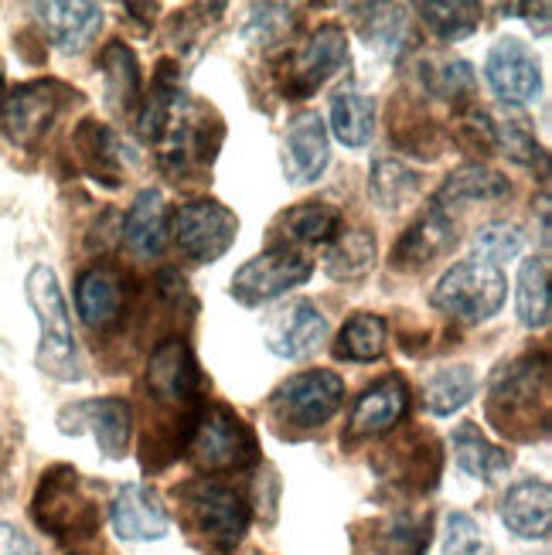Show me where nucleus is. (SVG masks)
<instances>
[{
    "instance_id": "25",
    "label": "nucleus",
    "mask_w": 552,
    "mask_h": 555,
    "mask_svg": "<svg viewBox=\"0 0 552 555\" xmlns=\"http://www.w3.org/2000/svg\"><path fill=\"white\" fill-rule=\"evenodd\" d=\"M76 307L86 327L110 331L124 318V276L113 267H89L76 283Z\"/></svg>"
},
{
    "instance_id": "33",
    "label": "nucleus",
    "mask_w": 552,
    "mask_h": 555,
    "mask_svg": "<svg viewBox=\"0 0 552 555\" xmlns=\"http://www.w3.org/2000/svg\"><path fill=\"white\" fill-rule=\"evenodd\" d=\"M420 86L434 100L461 106L467 103V95H474V68L453 55H426L420 65Z\"/></svg>"
},
{
    "instance_id": "39",
    "label": "nucleus",
    "mask_w": 552,
    "mask_h": 555,
    "mask_svg": "<svg viewBox=\"0 0 552 555\" xmlns=\"http://www.w3.org/2000/svg\"><path fill=\"white\" fill-rule=\"evenodd\" d=\"M420 175L396 157H378L369 175V191L382 208H402L420 195Z\"/></svg>"
},
{
    "instance_id": "5",
    "label": "nucleus",
    "mask_w": 552,
    "mask_h": 555,
    "mask_svg": "<svg viewBox=\"0 0 552 555\" xmlns=\"http://www.w3.org/2000/svg\"><path fill=\"white\" fill-rule=\"evenodd\" d=\"M505 297L509 280L501 273V267H491L485 259H464L440 276L434 294H429V304L453 321L482 324L495 318Z\"/></svg>"
},
{
    "instance_id": "11",
    "label": "nucleus",
    "mask_w": 552,
    "mask_h": 555,
    "mask_svg": "<svg viewBox=\"0 0 552 555\" xmlns=\"http://www.w3.org/2000/svg\"><path fill=\"white\" fill-rule=\"evenodd\" d=\"M314 273V262L297 249H267L253 256L232 276V297L243 307H259L283 297L286 289L304 286Z\"/></svg>"
},
{
    "instance_id": "2",
    "label": "nucleus",
    "mask_w": 552,
    "mask_h": 555,
    "mask_svg": "<svg viewBox=\"0 0 552 555\" xmlns=\"http://www.w3.org/2000/svg\"><path fill=\"white\" fill-rule=\"evenodd\" d=\"M28 304L38 318L41 341H38V369L59 382H79L82 378V354L72 334L68 307L62 297L59 276L48 267H35L28 273Z\"/></svg>"
},
{
    "instance_id": "41",
    "label": "nucleus",
    "mask_w": 552,
    "mask_h": 555,
    "mask_svg": "<svg viewBox=\"0 0 552 555\" xmlns=\"http://www.w3.org/2000/svg\"><path fill=\"white\" fill-rule=\"evenodd\" d=\"M495 151H501L522 167L539 164L542 175H545V151L539 147V140L529 133V127H525L522 119H498L495 124Z\"/></svg>"
},
{
    "instance_id": "47",
    "label": "nucleus",
    "mask_w": 552,
    "mask_h": 555,
    "mask_svg": "<svg viewBox=\"0 0 552 555\" xmlns=\"http://www.w3.org/2000/svg\"><path fill=\"white\" fill-rule=\"evenodd\" d=\"M154 289H157V297L164 304H171V307H178L188 297V283H184V276L178 270H161L157 280H154Z\"/></svg>"
},
{
    "instance_id": "31",
    "label": "nucleus",
    "mask_w": 552,
    "mask_h": 555,
    "mask_svg": "<svg viewBox=\"0 0 552 555\" xmlns=\"http://www.w3.org/2000/svg\"><path fill=\"white\" fill-rule=\"evenodd\" d=\"M375 130V100L362 89L345 86L331 100V133L338 137L345 147H365Z\"/></svg>"
},
{
    "instance_id": "46",
    "label": "nucleus",
    "mask_w": 552,
    "mask_h": 555,
    "mask_svg": "<svg viewBox=\"0 0 552 555\" xmlns=\"http://www.w3.org/2000/svg\"><path fill=\"white\" fill-rule=\"evenodd\" d=\"M453 140L467 151L491 154L495 151V119L485 109H464L453 124Z\"/></svg>"
},
{
    "instance_id": "45",
    "label": "nucleus",
    "mask_w": 552,
    "mask_h": 555,
    "mask_svg": "<svg viewBox=\"0 0 552 555\" xmlns=\"http://www.w3.org/2000/svg\"><path fill=\"white\" fill-rule=\"evenodd\" d=\"M444 555H491L488 542L482 539V528L467 512H453L447 518Z\"/></svg>"
},
{
    "instance_id": "49",
    "label": "nucleus",
    "mask_w": 552,
    "mask_h": 555,
    "mask_svg": "<svg viewBox=\"0 0 552 555\" xmlns=\"http://www.w3.org/2000/svg\"><path fill=\"white\" fill-rule=\"evenodd\" d=\"M0 106H4V68H0Z\"/></svg>"
},
{
    "instance_id": "21",
    "label": "nucleus",
    "mask_w": 552,
    "mask_h": 555,
    "mask_svg": "<svg viewBox=\"0 0 552 555\" xmlns=\"http://www.w3.org/2000/svg\"><path fill=\"white\" fill-rule=\"evenodd\" d=\"M410 409V385L402 375H386L372 382L369 389L358 396L351 413V437H378L389 433Z\"/></svg>"
},
{
    "instance_id": "37",
    "label": "nucleus",
    "mask_w": 552,
    "mask_h": 555,
    "mask_svg": "<svg viewBox=\"0 0 552 555\" xmlns=\"http://www.w3.org/2000/svg\"><path fill=\"white\" fill-rule=\"evenodd\" d=\"M362 38L369 48H375V52L386 59L402 55L406 48L416 41L413 28H410V14H406V8H396V4L369 8V17L362 21Z\"/></svg>"
},
{
    "instance_id": "13",
    "label": "nucleus",
    "mask_w": 552,
    "mask_h": 555,
    "mask_svg": "<svg viewBox=\"0 0 552 555\" xmlns=\"http://www.w3.org/2000/svg\"><path fill=\"white\" fill-rule=\"evenodd\" d=\"M147 389L164 405H178L184 413L198 409L202 372H198L195 351L188 348L184 337H164V341L151 351Z\"/></svg>"
},
{
    "instance_id": "14",
    "label": "nucleus",
    "mask_w": 552,
    "mask_h": 555,
    "mask_svg": "<svg viewBox=\"0 0 552 555\" xmlns=\"http://www.w3.org/2000/svg\"><path fill=\"white\" fill-rule=\"evenodd\" d=\"M485 76L498 100H505V103H529L542 89V72H539L536 52L522 38H512V35L498 38L488 48Z\"/></svg>"
},
{
    "instance_id": "19",
    "label": "nucleus",
    "mask_w": 552,
    "mask_h": 555,
    "mask_svg": "<svg viewBox=\"0 0 552 555\" xmlns=\"http://www.w3.org/2000/svg\"><path fill=\"white\" fill-rule=\"evenodd\" d=\"M113 532L127 542H154L164 539L167 528H171V518H167V508L161 504L157 491L147 485H127L113 501Z\"/></svg>"
},
{
    "instance_id": "38",
    "label": "nucleus",
    "mask_w": 552,
    "mask_h": 555,
    "mask_svg": "<svg viewBox=\"0 0 552 555\" xmlns=\"http://www.w3.org/2000/svg\"><path fill=\"white\" fill-rule=\"evenodd\" d=\"M474 396V372L467 365H447L423 378V405L434 416H453Z\"/></svg>"
},
{
    "instance_id": "6",
    "label": "nucleus",
    "mask_w": 552,
    "mask_h": 555,
    "mask_svg": "<svg viewBox=\"0 0 552 555\" xmlns=\"http://www.w3.org/2000/svg\"><path fill=\"white\" fill-rule=\"evenodd\" d=\"M181 501L191 515V525L219 548V552H232L239 542L246 539L249 521H253V508L249 501L239 494L235 488L222 485V480H191L181 491Z\"/></svg>"
},
{
    "instance_id": "4",
    "label": "nucleus",
    "mask_w": 552,
    "mask_h": 555,
    "mask_svg": "<svg viewBox=\"0 0 552 555\" xmlns=\"http://www.w3.org/2000/svg\"><path fill=\"white\" fill-rule=\"evenodd\" d=\"M191 461L205 470H246L259 464V443L253 426L229 405H202L188 437Z\"/></svg>"
},
{
    "instance_id": "43",
    "label": "nucleus",
    "mask_w": 552,
    "mask_h": 555,
    "mask_svg": "<svg viewBox=\"0 0 552 555\" xmlns=\"http://www.w3.org/2000/svg\"><path fill=\"white\" fill-rule=\"evenodd\" d=\"M474 246H477V253H482L485 262H491V267H501V262H509V259H515L522 253L525 235L518 232V225L488 222L485 229H477Z\"/></svg>"
},
{
    "instance_id": "16",
    "label": "nucleus",
    "mask_w": 552,
    "mask_h": 555,
    "mask_svg": "<svg viewBox=\"0 0 552 555\" xmlns=\"http://www.w3.org/2000/svg\"><path fill=\"white\" fill-rule=\"evenodd\" d=\"M328 337V321L324 313L310 300H291L277 307L267 324H262V341L277 358L297 361L307 358Z\"/></svg>"
},
{
    "instance_id": "9",
    "label": "nucleus",
    "mask_w": 552,
    "mask_h": 555,
    "mask_svg": "<svg viewBox=\"0 0 552 555\" xmlns=\"http://www.w3.org/2000/svg\"><path fill=\"white\" fill-rule=\"evenodd\" d=\"M345 402V378L328 369H310L297 372L270 399L273 416L280 423H291L297 429H318L324 426Z\"/></svg>"
},
{
    "instance_id": "8",
    "label": "nucleus",
    "mask_w": 552,
    "mask_h": 555,
    "mask_svg": "<svg viewBox=\"0 0 552 555\" xmlns=\"http://www.w3.org/2000/svg\"><path fill=\"white\" fill-rule=\"evenodd\" d=\"M167 232L175 235V243L184 259L191 262H219L239 235V219L235 211L226 208L215 198H198V202H184Z\"/></svg>"
},
{
    "instance_id": "22",
    "label": "nucleus",
    "mask_w": 552,
    "mask_h": 555,
    "mask_svg": "<svg viewBox=\"0 0 552 555\" xmlns=\"http://www.w3.org/2000/svg\"><path fill=\"white\" fill-rule=\"evenodd\" d=\"M501 521L509 525V532L518 539H549L552 528V488L549 480L525 477L509 488L501 498Z\"/></svg>"
},
{
    "instance_id": "50",
    "label": "nucleus",
    "mask_w": 552,
    "mask_h": 555,
    "mask_svg": "<svg viewBox=\"0 0 552 555\" xmlns=\"http://www.w3.org/2000/svg\"><path fill=\"white\" fill-rule=\"evenodd\" d=\"M491 555H495V552H491Z\"/></svg>"
},
{
    "instance_id": "48",
    "label": "nucleus",
    "mask_w": 552,
    "mask_h": 555,
    "mask_svg": "<svg viewBox=\"0 0 552 555\" xmlns=\"http://www.w3.org/2000/svg\"><path fill=\"white\" fill-rule=\"evenodd\" d=\"M0 555H41L38 545L14 525H0Z\"/></svg>"
},
{
    "instance_id": "20",
    "label": "nucleus",
    "mask_w": 552,
    "mask_h": 555,
    "mask_svg": "<svg viewBox=\"0 0 552 555\" xmlns=\"http://www.w3.org/2000/svg\"><path fill=\"white\" fill-rule=\"evenodd\" d=\"M184 103L188 100H184V89H181V68L164 59L154 68V82H151L147 95L140 100V119H137L140 140L157 147L178 119V113L184 109Z\"/></svg>"
},
{
    "instance_id": "3",
    "label": "nucleus",
    "mask_w": 552,
    "mask_h": 555,
    "mask_svg": "<svg viewBox=\"0 0 552 555\" xmlns=\"http://www.w3.org/2000/svg\"><path fill=\"white\" fill-rule=\"evenodd\" d=\"M31 521L59 542L89 539L100 528V508L82 491L76 467H48L31 498Z\"/></svg>"
},
{
    "instance_id": "29",
    "label": "nucleus",
    "mask_w": 552,
    "mask_h": 555,
    "mask_svg": "<svg viewBox=\"0 0 552 555\" xmlns=\"http://www.w3.org/2000/svg\"><path fill=\"white\" fill-rule=\"evenodd\" d=\"M100 72L106 82V106L127 116L140 103V65L127 41H110L100 52Z\"/></svg>"
},
{
    "instance_id": "35",
    "label": "nucleus",
    "mask_w": 552,
    "mask_h": 555,
    "mask_svg": "<svg viewBox=\"0 0 552 555\" xmlns=\"http://www.w3.org/2000/svg\"><path fill=\"white\" fill-rule=\"evenodd\" d=\"M396 453V464H399V485L413 488V491H434L437 488V477L444 467V456L440 447L434 440V433H413L410 440H402Z\"/></svg>"
},
{
    "instance_id": "23",
    "label": "nucleus",
    "mask_w": 552,
    "mask_h": 555,
    "mask_svg": "<svg viewBox=\"0 0 552 555\" xmlns=\"http://www.w3.org/2000/svg\"><path fill=\"white\" fill-rule=\"evenodd\" d=\"M342 229V211L328 202H304L297 208H286L277 215L270 229L273 249H294V246H318L331 243Z\"/></svg>"
},
{
    "instance_id": "44",
    "label": "nucleus",
    "mask_w": 552,
    "mask_h": 555,
    "mask_svg": "<svg viewBox=\"0 0 552 555\" xmlns=\"http://www.w3.org/2000/svg\"><path fill=\"white\" fill-rule=\"evenodd\" d=\"M297 24V14L294 8H280V4H267V8H253V17H249V28L246 35L256 41V44H277L283 41L286 35L294 31Z\"/></svg>"
},
{
    "instance_id": "40",
    "label": "nucleus",
    "mask_w": 552,
    "mask_h": 555,
    "mask_svg": "<svg viewBox=\"0 0 552 555\" xmlns=\"http://www.w3.org/2000/svg\"><path fill=\"white\" fill-rule=\"evenodd\" d=\"M420 17L440 41H464L482 24V4L453 0V4H420Z\"/></svg>"
},
{
    "instance_id": "12",
    "label": "nucleus",
    "mask_w": 552,
    "mask_h": 555,
    "mask_svg": "<svg viewBox=\"0 0 552 555\" xmlns=\"http://www.w3.org/2000/svg\"><path fill=\"white\" fill-rule=\"evenodd\" d=\"M59 429L68 433V437H82V433H89L95 447L103 450V456H110V461H124L130 450V437H133V409L119 396L72 402L59 413Z\"/></svg>"
},
{
    "instance_id": "30",
    "label": "nucleus",
    "mask_w": 552,
    "mask_h": 555,
    "mask_svg": "<svg viewBox=\"0 0 552 555\" xmlns=\"http://www.w3.org/2000/svg\"><path fill=\"white\" fill-rule=\"evenodd\" d=\"M450 447H453V456H458V467L477 480H495L498 474H505L515 461L512 450L491 443L477 423H461L458 429H453Z\"/></svg>"
},
{
    "instance_id": "1",
    "label": "nucleus",
    "mask_w": 552,
    "mask_h": 555,
    "mask_svg": "<svg viewBox=\"0 0 552 555\" xmlns=\"http://www.w3.org/2000/svg\"><path fill=\"white\" fill-rule=\"evenodd\" d=\"M488 423L501 437L532 443L549 429V354L529 351L505 361L488 385Z\"/></svg>"
},
{
    "instance_id": "32",
    "label": "nucleus",
    "mask_w": 552,
    "mask_h": 555,
    "mask_svg": "<svg viewBox=\"0 0 552 555\" xmlns=\"http://www.w3.org/2000/svg\"><path fill=\"white\" fill-rule=\"evenodd\" d=\"M375 235L369 229H338L324 243V270L334 280H358L375 267Z\"/></svg>"
},
{
    "instance_id": "18",
    "label": "nucleus",
    "mask_w": 552,
    "mask_h": 555,
    "mask_svg": "<svg viewBox=\"0 0 552 555\" xmlns=\"http://www.w3.org/2000/svg\"><path fill=\"white\" fill-rule=\"evenodd\" d=\"M331 160V137H328V124L307 109L300 116L291 119V130H286L283 140V171L294 184H310L324 175V167Z\"/></svg>"
},
{
    "instance_id": "10",
    "label": "nucleus",
    "mask_w": 552,
    "mask_h": 555,
    "mask_svg": "<svg viewBox=\"0 0 552 555\" xmlns=\"http://www.w3.org/2000/svg\"><path fill=\"white\" fill-rule=\"evenodd\" d=\"M72 92L59 79H35L17 86L11 95H4V106H0V124L4 133L21 143V147H35V143L55 127L59 113L68 106Z\"/></svg>"
},
{
    "instance_id": "28",
    "label": "nucleus",
    "mask_w": 552,
    "mask_h": 555,
    "mask_svg": "<svg viewBox=\"0 0 552 555\" xmlns=\"http://www.w3.org/2000/svg\"><path fill=\"white\" fill-rule=\"evenodd\" d=\"M72 147H76L79 164L95 181H103L106 188H119V178H124L119 140L106 124H100V119H82L79 130L72 133Z\"/></svg>"
},
{
    "instance_id": "17",
    "label": "nucleus",
    "mask_w": 552,
    "mask_h": 555,
    "mask_svg": "<svg viewBox=\"0 0 552 555\" xmlns=\"http://www.w3.org/2000/svg\"><path fill=\"white\" fill-rule=\"evenodd\" d=\"M458 243H461V235H458V222H453V215L426 208L423 219H416L410 229L399 235V243L393 246V270H402V273L426 270L429 262H437L440 256H447Z\"/></svg>"
},
{
    "instance_id": "24",
    "label": "nucleus",
    "mask_w": 552,
    "mask_h": 555,
    "mask_svg": "<svg viewBox=\"0 0 552 555\" xmlns=\"http://www.w3.org/2000/svg\"><path fill=\"white\" fill-rule=\"evenodd\" d=\"M505 195H512V181L505 175L491 171V167H485V164H464L453 175L444 178V184L434 191L429 208L450 215L453 208H467L477 202H498Z\"/></svg>"
},
{
    "instance_id": "42",
    "label": "nucleus",
    "mask_w": 552,
    "mask_h": 555,
    "mask_svg": "<svg viewBox=\"0 0 552 555\" xmlns=\"http://www.w3.org/2000/svg\"><path fill=\"white\" fill-rule=\"evenodd\" d=\"M429 545V515H399L382 535L378 555H423Z\"/></svg>"
},
{
    "instance_id": "7",
    "label": "nucleus",
    "mask_w": 552,
    "mask_h": 555,
    "mask_svg": "<svg viewBox=\"0 0 552 555\" xmlns=\"http://www.w3.org/2000/svg\"><path fill=\"white\" fill-rule=\"evenodd\" d=\"M222 124L215 119L205 106L198 103H184V109L178 113V119L167 130V137L157 143V164L161 171L171 181H184L195 178L198 171L215 160L222 143Z\"/></svg>"
},
{
    "instance_id": "26",
    "label": "nucleus",
    "mask_w": 552,
    "mask_h": 555,
    "mask_svg": "<svg viewBox=\"0 0 552 555\" xmlns=\"http://www.w3.org/2000/svg\"><path fill=\"white\" fill-rule=\"evenodd\" d=\"M167 225H171V219H167V205H164V195L157 188H143L140 195L133 198L127 219H124V232H119V238L127 243V249L140 259H154L164 253L167 246Z\"/></svg>"
},
{
    "instance_id": "27",
    "label": "nucleus",
    "mask_w": 552,
    "mask_h": 555,
    "mask_svg": "<svg viewBox=\"0 0 552 555\" xmlns=\"http://www.w3.org/2000/svg\"><path fill=\"white\" fill-rule=\"evenodd\" d=\"M41 17L44 35L55 41V48L68 55H79L89 41L100 35L103 28V8L100 4H82V0H72V4H38L35 8Z\"/></svg>"
},
{
    "instance_id": "36",
    "label": "nucleus",
    "mask_w": 552,
    "mask_h": 555,
    "mask_svg": "<svg viewBox=\"0 0 552 555\" xmlns=\"http://www.w3.org/2000/svg\"><path fill=\"white\" fill-rule=\"evenodd\" d=\"M386 341H389V327L378 313H355V318L345 321L338 341H334V358L365 365V361L382 358Z\"/></svg>"
},
{
    "instance_id": "15",
    "label": "nucleus",
    "mask_w": 552,
    "mask_h": 555,
    "mask_svg": "<svg viewBox=\"0 0 552 555\" xmlns=\"http://www.w3.org/2000/svg\"><path fill=\"white\" fill-rule=\"evenodd\" d=\"M348 65V38L338 24H324L310 41L304 44V52L291 65V76H286V100H307L314 95L331 76Z\"/></svg>"
},
{
    "instance_id": "34",
    "label": "nucleus",
    "mask_w": 552,
    "mask_h": 555,
    "mask_svg": "<svg viewBox=\"0 0 552 555\" xmlns=\"http://www.w3.org/2000/svg\"><path fill=\"white\" fill-rule=\"evenodd\" d=\"M515 310L518 321L532 331H542L552 318V297H549V259L532 256L522 262L518 286H515Z\"/></svg>"
}]
</instances>
